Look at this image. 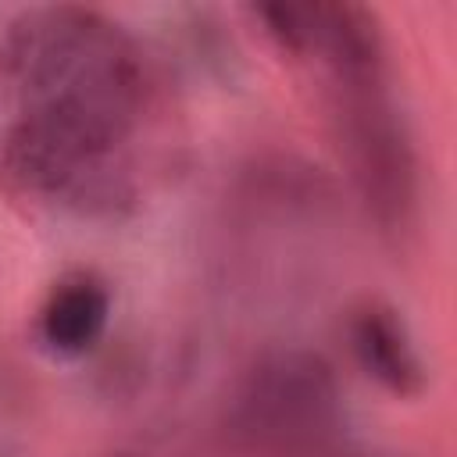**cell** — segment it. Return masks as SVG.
<instances>
[{
  "label": "cell",
  "instance_id": "obj_1",
  "mask_svg": "<svg viewBox=\"0 0 457 457\" xmlns=\"http://www.w3.org/2000/svg\"><path fill=\"white\" fill-rule=\"evenodd\" d=\"M14 64L25 93L11 139L18 171L46 189L96 175L132 121L129 54L93 18L54 11L18 39Z\"/></svg>",
  "mask_w": 457,
  "mask_h": 457
},
{
  "label": "cell",
  "instance_id": "obj_2",
  "mask_svg": "<svg viewBox=\"0 0 457 457\" xmlns=\"http://www.w3.org/2000/svg\"><path fill=\"white\" fill-rule=\"evenodd\" d=\"M243 411L261 436H314L336 414V386L321 361L278 357L253 375L243 396Z\"/></svg>",
  "mask_w": 457,
  "mask_h": 457
},
{
  "label": "cell",
  "instance_id": "obj_3",
  "mask_svg": "<svg viewBox=\"0 0 457 457\" xmlns=\"http://www.w3.org/2000/svg\"><path fill=\"white\" fill-rule=\"evenodd\" d=\"M350 343L361 361V368L382 382L386 389L411 396L421 389L425 371L418 361V350L403 328V321L386 307H368L350 325Z\"/></svg>",
  "mask_w": 457,
  "mask_h": 457
},
{
  "label": "cell",
  "instance_id": "obj_4",
  "mask_svg": "<svg viewBox=\"0 0 457 457\" xmlns=\"http://www.w3.org/2000/svg\"><path fill=\"white\" fill-rule=\"evenodd\" d=\"M107 325V293L93 278H71L43 307V339L57 353L89 350Z\"/></svg>",
  "mask_w": 457,
  "mask_h": 457
}]
</instances>
